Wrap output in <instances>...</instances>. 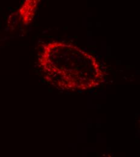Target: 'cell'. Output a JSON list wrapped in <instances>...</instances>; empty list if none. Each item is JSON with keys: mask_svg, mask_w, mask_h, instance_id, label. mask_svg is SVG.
<instances>
[{"mask_svg": "<svg viewBox=\"0 0 140 157\" xmlns=\"http://www.w3.org/2000/svg\"><path fill=\"white\" fill-rule=\"evenodd\" d=\"M41 0H24L17 12L23 24L27 25L33 19Z\"/></svg>", "mask_w": 140, "mask_h": 157, "instance_id": "6da1fadb", "label": "cell"}]
</instances>
